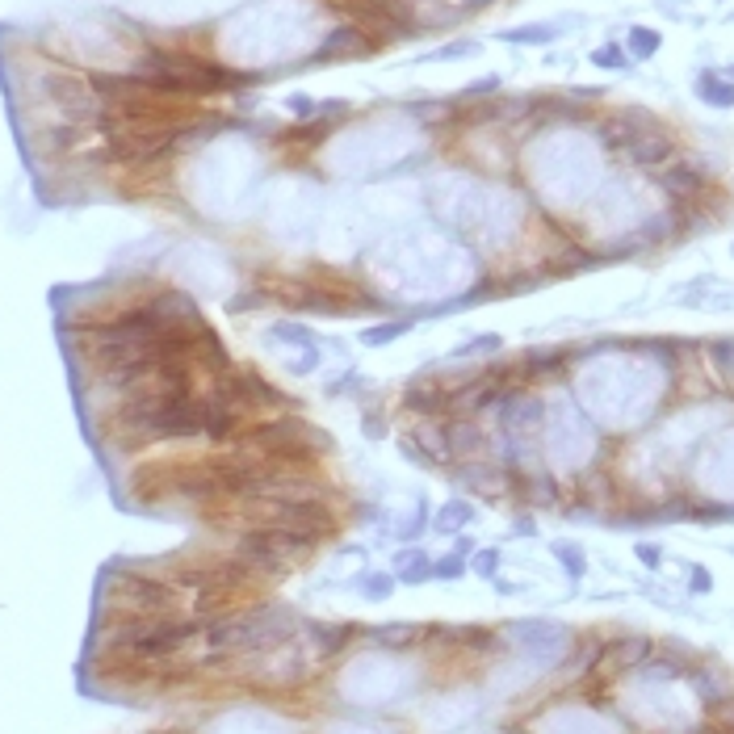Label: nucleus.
<instances>
[{"instance_id":"obj_1","label":"nucleus","mask_w":734,"mask_h":734,"mask_svg":"<svg viewBox=\"0 0 734 734\" xmlns=\"http://www.w3.org/2000/svg\"><path fill=\"white\" fill-rule=\"evenodd\" d=\"M336 13H345L353 26H361L370 39L378 34V42L382 39H412L415 30H420V22H415V13L403 4V0H336L332 4Z\"/></svg>"},{"instance_id":"obj_2","label":"nucleus","mask_w":734,"mask_h":734,"mask_svg":"<svg viewBox=\"0 0 734 734\" xmlns=\"http://www.w3.org/2000/svg\"><path fill=\"white\" fill-rule=\"evenodd\" d=\"M621 155L630 160V168H638V172H659V168H668L676 155H680V147H676V139H671L668 130H659L655 122L646 130H638L625 147H621Z\"/></svg>"},{"instance_id":"obj_3","label":"nucleus","mask_w":734,"mask_h":734,"mask_svg":"<svg viewBox=\"0 0 734 734\" xmlns=\"http://www.w3.org/2000/svg\"><path fill=\"white\" fill-rule=\"evenodd\" d=\"M382 42L370 39L361 26H353V22H345V26H336L323 34V47L315 55H310V64H328V59H361V55H374Z\"/></svg>"},{"instance_id":"obj_4","label":"nucleus","mask_w":734,"mask_h":734,"mask_svg":"<svg viewBox=\"0 0 734 734\" xmlns=\"http://www.w3.org/2000/svg\"><path fill=\"white\" fill-rule=\"evenodd\" d=\"M651 655H655V638H646V634H630V638L605 642V668L613 676H634Z\"/></svg>"},{"instance_id":"obj_5","label":"nucleus","mask_w":734,"mask_h":734,"mask_svg":"<svg viewBox=\"0 0 734 734\" xmlns=\"http://www.w3.org/2000/svg\"><path fill=\"white\" fill-rule=\"evenodd\" d=\"M684 680H688V688H693L696 701H701L709 713H713L718 705H726V701H734V676H730V671L705 668V663H701V668H688V676H684Z\"/></svg>"},{"instance_id":"obj_6","label":"nucleus","mask_w":734,"mask_h":734,"mask_svg":"<svg viewBox=\"0 0 734 734\" xmlns=\"http://www.w3.org/2000/svg\"><path fill=\"white\" fill-rule=\"evenodd\" d=\"M571 357H575V348H567V345L525 348V353H520V361H516L512 378H550V374H563Z\"/></svg>"},{"instance_id":"obj_7","label":"nucleus","mask_w":734,"mask_h":734,"mask_svg":"<svg viewBox=\"0 0 734 734\" xmlns=\"http://www.w3.org/2000/svg\"><path fill=\"white\" fill-rule=\"evenodd\" d=\"M420 625H407V621H395V625H378V630H365V638L374 646H387V651H403V646L415 642Z\"/></svg>"},{"instance_id":"obj_8","label":"nucleus","mask_w":734,"mask_h":734,"mask_svg":"<svg viewBox=\"0 0 734 734\" xmlns=\"http://www.w3.org/2000/svg\"><path fill=\"white\" fill-rule=\"evenodd\" d=\"M503 42H516V47H546V42H555L558 39V30L555 26H516L508 30V34H500Z\"/></svg>"},{"instance_id":"obj_9","label":"nucleus","mask_w":734,"mask_h":734,"mask_svg":"<svg viewBox=\"0 0 734 734\" xmlns=\"http://www.w3.org/2000/svg\"><path fill=\"white\" fill-rule=\"evenodd\" d=\"M395 575H399V580H407V583H420V580H428V575H433V563H428L424 555H399V558H395Z\"/></svg>"},{"instance_id":"obj_10","label":"nucleus","mask_w":734,"mask_h":734,"mask_svg":"<svg viewBox=\"0 0 734 734\" xmlns=\"http://www.w3.org/2000/svg\"><path fill=\"white\" fill-rule=\"evenodd\" d=\"M659 42H663V39H659L655 30H646V26H634L630 30V55H634V59H651V55L659 51Z\"/></svg>"},{"instance_id":"obj_11","label":"nucleus","mask_w":734,"mask_h":734,"mask_svg":"<svg viewBox=\"0 0 734 734\" xmlns=\"http://www.w3.org/2000/svg\"><path fill=\"white\" fill-rule=\"evenodd\" d=\"M701 97H705L709 105H734V84H726V80H718V76H701Z\"/></svg>"},{"instance_id":"obj_12","label":"nucleus","mask_w":734,"mask_h":734,"mask_svg":"<svg viewBox=\"0 0 734 734\" xmlns=\"http://www.w3.org/2000/svg\"><path fill=\"white\" fill-rule=\"evenodd\" d=\"M466 520H475V508H470V503H450V508H441L437 512L441 533H453V529H462Z\"/></svg>"},{"instance_id":"obj_13","label":"nucleus","mask_w":734,"mask_h":734,"mask_svg":"<svg viewBox=\"0 0 734 734\" xmlns=\"http://www.w3.org/2000/svg\"><path fill=\"white\" fill-rule=\"evenodd\" d=\"M399 332H407V323L403 319H395V323H378V328H365L361 332V345H370V348H382V345H390Z\"/></svg>"},{"instance_id":"obj_14","label":"nucleus","mask_w":734,"mask_h":734,"mask_svg":"<svg viewBox=\"0 0 734 734\" xmlns=\"http://www.w3.org/2000/svg\"><path fill=\"white\" fill-rule=\"evenodd\" d=\"M462 567H466V555L453 550L450 558H437V563H433V575H437V580H462Z\"/></svg>"},{"instance_id":"obj_15","label":"nucleus","mask_w":734,"mask_h":734,"mask_svg":"<svg viewBox=\"0 0 734 734\" xmlns=\"http://www.w3.org/2000/svg\"><path fill=\"white\" fill-rule=\"evenodd\" d=\"M555 555L563 558V567H567V575H575V580H580L583 571H588V558H583L580 550H575V546H555Z\"/></svg>"},{"instance_id":"obj_16","label":"nucleus","mask_w":734,"mask_h":734,"mask_svg":"<svg viewBox=\"0 0 734 734\" xmlns=\"http://www.w3.org/2000/svg\"><path fill=\"white\" fill-rule=\"evenodd\" d=\"M592 64L596 67H625V55H621V47H600V51H592Z\"/></svg>"},{"instance_id":"obj_17","label":"nucleus","mask_w":734,"mask_h":734,"mask_svg":"<svg viewBox=\"0 0 734 734\" xmlns=\"http://www.w3.org/2000/svg\"><path fill=\"white\" fill-rule=\"evenodd\" d=\"M495 567H500V550H478V555H475V571L483 575V580H491V575H495Z\"/></svg>"},{"instance_id":"obj_18","label":"nucleus","mask_w":734,"mask_h":734,"mask_svg":"<svg viewBox=\"0 0 734 734\" xmlns=\"http://www.w3.org/2000/svg\"><path fill=\"white\" fill-rule=\"evenodd\" d=\"M500 348V336H483V340H470V345L458 348V357H470V353H495Z\"/></svg>"},{"instance_id":"obj_19","label":"nucleus","mask_w":734,"mask_h":734,"mask_svg":"<svg viewBox=\"0 0 734 734\" xmlns=\"http://www.w3.org/2000/svg\"><path fill=\"white\" fill-rule=\"evenodd\" d=\"M638 558H642L646 567H659V546H646V541H638Z\"/></svg>"},{"instance_id":"obj_20","label":"nucleus","mask_w":734,"mask_h":734,"mask_svg":"<svg viewBox=\"0 0 734 734\" xmlns=\"http://www.w3.org/2000/svg\"><path fill=\"white\" fill-rule=\"evenodd\" d=\"M387 592H390V580H370L365 583V596H378V600H382Z\"/></svg>"},{"instance_id":"obj_21","label":"nucleus","mask_w":734,"mask_h":734,"mask_svg":"<svg viewBox=\"0 0 734 734\" xmlns=\"http://www.w3.org/2000/svg\"><path fill=\"white\" fill-rule=\"evenodd\" d=\"M294 114H319V105H315V101H310V97H294Z\"/></svg>"},{"instance_id":"obj_22","label":"nucleus","mask_w":734,"mask_h":734,"mask_svg":"<svg viewBox=\"0 0 734 734\" xmlns=\"http://www.w3.org/2000/svg\"><path fill=\"white\" fill-rule=\"evenodd\" d=\"M693 592H709V575H705V567H693Z\"/></svg>"},{"instance_id":"obj_23","label":"nucleus","mask_w":734,"mask_h":734,"mask_svg":"<svg viewBox=\"0 0 734 734\" xmlns=\"http://www.w3.org/2000/svg\"><path fill=\"white\" fill-rule=\"evenodd\" d=\"M730 80H734V67H730Z\"/></svg>"}]
</instances>
